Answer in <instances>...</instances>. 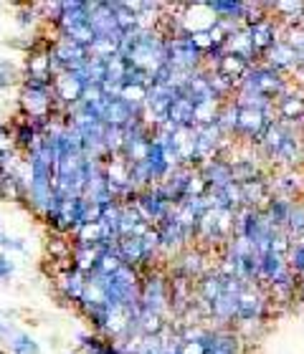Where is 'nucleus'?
Segmentation results:
<instances>
[{
    "instance_id": "nucleus-1",
    "label": "nucleus",
    "mask_w": 304,
    "mask_h": 354,
    "mask_svg": "<svg viewBox=\"0 0 304 354\" xmlns=\"http://www.w3.org/2000/svg\"><path fill=\"white\" fill-rule=\"evenodd\" d=\"M21 114L26 119H53L56 114V99H53L51 86H33V84H21Z\"/></svg>"
},
{
    "instance_id": "nucleus-2",
    "label": "nucleus",
    "mask_w": 304,
    "mask_h": 354,
    "mask_svg": "<svg viewBox=\"0 0 304 354\" xmlns=\"http://www.w3.org/2000/svg\"><path fill=\"white\" fill-rule=\"evenodd\" d=\"M0 198L6 203H21V200H26V185L13 172H6L0 177Z\"/></svg>"
},
{
    "instance_id": "nucleus-3",
    "label": "nucleus",
    "mask_w": 304,
    "mask_h": 354,
    "mask_svg": "<svg viewBox=\"0 0 304 354\" xmlns=\"http://www.w3.org/2000/svg\"><path fill=\"white\" fill-rule=\"evenodd\" d=\"M23 82V68H18L10 59H0V88L15 86Z\"/></svg>"
},
{
    "instance_id": "nucleus-4",
    "label": "nucleus",
    "mask_w": 304,
    "mask_h": 354,
    "mask_svg": "<svg viewBox=\"0 0 304 354\" xmlns=\"http://www.w3.org/2000/svg\"><path fill=\"white\" fill-rule=\"evenodd\" d=\"M13 273H15V263L10 261V256H6V253H0V283L10 279Z\"/></svg>"
},
{
    "instance_id": "nucleus-5",
    "label": "nucleus",
    "mask_w": 304,
    "mask_h": 354,
    "mask_svg": "<svg viewBox=\"0 0 304 354\" xmlns=\"http://www.w3.org/2000/svg\"><path fill=\"white\" fill-rule=\"evenodd\" d=\"M13 147V140H10V124L6 122H0V152H6V149Z\"/></svg>"
},
{
    "instance_id": "nucleus-6",
    "label": "nucleus",
    "mask_w": 304,
    "mask_h": 354,
    "mask_svg": "<svg viewBox=\"0 0 304 354\" xmlns=\"http://www.w3.org/2000/svg\"><path fill=\"white\" fill-rule=\"evenodd\" d=\"M38 18H41V15L36 13V6H33V8H30V23H36ZM18 23H21L23 28H26V26H28V15H23V18H18Z\"/></svg>"
},
{
    "instance_id": "nucleus-7",
    "label": "nucleus",
    "mask_w": 304,
    "mask_h": 354,
    "mask_svg": "<svg viewBox=\"0 0 304 354\" xmlns=\"http://www.w3.org/2000/svg\"><path fill=\"white\" fill-rule=\"evenodd\" d=\"M0 230H3V225H0Z\"/></svg>"
}]
</instances>
